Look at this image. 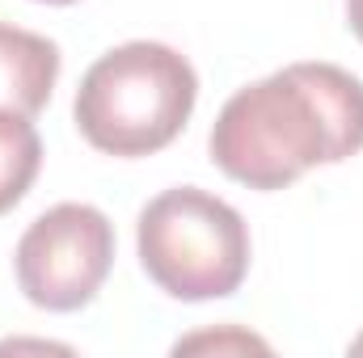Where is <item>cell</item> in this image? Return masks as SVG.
Returning <instances> with one entry per match:
<instances>
[{"label": "cell", "instance_id": "3", "mask_svg": "<svg viewBox=\"0 0 363 358\" xmlns=\"http://www.w3.org/2000/svg\"><path fill=\"white\" fill-rule=\"evenodd\" d=\"M140 266L174 299L203 304L233 295L250 274V224L224 198L174 185L140 211Z\"/></svg>", "mask_w": 363, "mask_h": 358}, {"label": "cell", "instance_id": "5", "mask_svg": "<svg viewBox=\"0 0 363 358\" xmlns=\"http://www.w3.org/2000/svg\"><path fill=\"white\" fill-rule=\"evenodd\" d=\"M60 81V47L34 30L0 21V110L38 114Z\"/></svg>", "mask_w": 363, "mask_h": 358}, {"label": "cell", "instance_id": "1", "mask_svg": "<svg viewBox=\"0 0 363 358\" xmlns=\"http://www.w3.org/2000/svg\"><path fill=\"white\" fill-rule=\"evenodd\" d=\"M359 148L363 81L321 59L237 89L211 127L216 169L250 190H283L313 165H338Z\"/></svg>", "mask_w": 363, "mask_h": 358}, {"label": "cell", "instance_id": "4", "mask_svg": "<svg viewBox=\"0 0 363 358\" xmlns=\"http://www.w3.org/2000/svg\"><path fill=\"white\" fill-rule=\"evenodd\" d=\"M114 266V224L89 202L43 211L17 241V287L34 308L77 312L101 291Z\"/></svg>", "mask_w": 363, "mask_h": 358}, {"label": "cell", "instance_id": "8", "mask_svg": "<svg viewBox=\"0 0 363 358\" xmlns=\"http://www.w3.org/2000/svg\"><path fill=\"white\" fill-rule=\"evenodd\" d=\"M347 25H351V34L363 42V0H347Z\"/></svg>", "mask_w": 363, "mask_h": 358}, {"label": "cell", "instance_id": "7", "mask_svg": "<svg viewBox=\"0 0 363 358\" xmlns=\"http://www.w3.org/2000/svg\"><path fill=\"white\" fill-rule=\"evenodd\" d=\"M182 350H267V342H258L250 333H203V337L178 342V354Z\"/></svg>", "mask_w": 363, "mask_h": 358}, {"label": "cell", "instance_id": "10", "mask_svg": "<svg viewBox=\"0 0 363 358\" xmlns=\"http://www.w3.org/2000/svg\"><path fill=\"white\" fill-rule=\"evenodd\" d=\"M38 4H72V0H38Z\"/></svg>", "mask_w": 363, "mask_h": 358}, {"label": "cell", "instance_id": "2", "mask_svg": "<svg viewBox=\"0 0 363 358\" xmlns=\"http://www.w3.org/2000/svg\"><path fill=\"white\" fill-rule=\"evenodd\" d=\"M199 76L165 42H123L106 51L77 89V131L106 156H152L190 122Z\"/></svg>", "mask_w": 363, "mask_h": 358}, {"label": "cell", "instance_id": "6", "mask_svg": "<svg viewBox=\"0 0 363 358\" xmlns=\"http://www.w3.org/2000/svg\"><path fill=\"white\" fill-rule=\"evenodd\" d=\"M38 165H43V139L30 114L0 110V215L26 198V190L38 178Z\"/></svg>", "mask_w": 363, "mask_h": 358}, {"label": "cell", "instance_id": "9", "mask_svg": "<svg viewBox=\"0 0 363 358\" xmlns=\"http://www.w3.org/2000/svg\"><path fill=\"white\" fill-rule=\"evenodd\" d=\"M351 350H355V354H363V337H355V342H351Z\"/></svg>", "mask_w": 363, "mask_h": 358}]
</instances>
